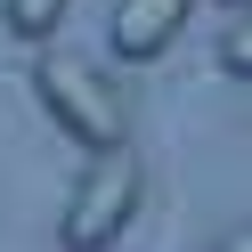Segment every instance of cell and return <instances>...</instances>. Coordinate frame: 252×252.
I'll return each instance as SVG.
<instances>
[{"label":"cell","instance_id":"4","mask_svg":"<svg viewBox=\"0 0 252 252\" xmlns=\"http://www.w3.org/2000/svg\"><path fill=\"white\" fill-rule=\"evenodd\" d=\"M0 8H8V33H17L25 49H41V41L65 25V8H73V0H0Z\"/></svg>","mask_w":252,"mask_h":252},{"label":"cell","instance_id":"1","mask_svg":"<svg viewBox=\"0 0 252 252\" xmlns=\"http://www.w3.org/2000/svg\"><path fill=\"white\" fill-rule=\"evenodd\" d=\"M33 98H41V114H49L82 155H114V147H130V106H122V90L106 82L90 57L49 49V41H41V49H33Z\"/></svg>","mask_w":252,"mask_h":252},{"label":"cell","instance_id":"7","mask_svg":"<svg viewBox=\"0 0 252 252\" xmlns=\"http://www.w3.org/2000/svg\"><path fill=\"white\" fill-rule=\"evenodd\" d=\"M236 8H244V0H236Z\"/></svg>","mask_w":252,"mask_h":252},{"label":"cell","instance_id":"3","mask_svg":"<svg viewBox=\"0 0 252 252\" xmlns=\"http://www.w3.org/2000/svg\"><path fill=\"white\" fill-rule=\"evenodd\" d=\"M187 17H195V0H114V17H106V33H114V57H130V65L163 57L171 41L187 33Z\"/></svg>","mask_w":252,"mask_h":252},{"label":"cell","instance_id":"6","mask_svg":"<svg viewBox=\"0 0 252 252\" xmlns=\"http://www.w3.org/2000/svg\"><path fill=\"white\" fill-rule=\"evenodd\" d=\"M212 252H252V228H228V236H220Z\"/></svg>","mask_w":252,"mask_h":252},{"label":"cell","instance_id":"5","mask_svg":"<svg viewBox=\"0 0 252 252\" xmlns=\"http://www.w3.org/2000/svg\"><path fill=\"white\" fill-rule=\"evenodd\" d=\"M220 65H228L236 82H252V0H244V17L220 33Z\"/></svg>","mask_w":252,"mask_h":252},{"label":"cell","instance_id":"2","mask_svg":"<svg viewBox=\"0 0 252 252\" xmlns=\"http://www.w3.org/2000/svg\"><path fill=\"white\" fill-rule=\"evenodd\" d=\"M138 203H147V179H138V155L114 147V155H90L82 187H73L65 220H57V236H65V252H114L122 228L138 220Z\"/></svg>","mask_w":252,"mask_h":252}]
</instances>
